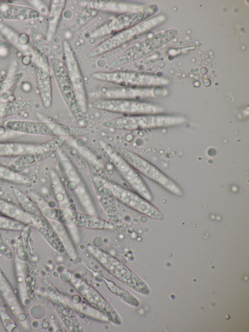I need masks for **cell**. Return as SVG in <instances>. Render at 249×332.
Instances as JSON below:
<instances>
[{
  "label": "cell",
  "mask_w": 249,
  "mask_h": 332,
  "mask_svg": "<svg viewBox=\"0 0 249 332\" xmlns=\"http://www.w3.org/2000/svg\"><path fill=\"white\" fill-rule=\"evenodd\" d=\"M116 150L137 172L170 192L178 196L182 195L179 186L149 161L124 147L118 146Z\"/></svg>",
  "instance_id": "cell-11"
},
{
  "label": "cell",
  "mask_w": 249,
  "mask_h": 332,
  "mask_svg": "<svg viewBox=\"0 0 249 332\" xmlns=\"http://www.w3.org/2000/svg\"><path fill=\"white\" fill-rule=\"evenodd\" d=\"M105 149L117 170L135 192L151 202L153 199L152 194L138 172L116 149L108 145L106 146Z\"/></svg>",
  "instance_id": "cell-17"
},
{
  "label": "cell",
  "mask_w": 249,
  "mask_h": 332,
  "mask_svg": "<svg viewBox=\"0 0 249 332\" xmlns=\"http://www.w3.org/2000/svg\"><path fill=\"white\" fill-rule=\"evenodd\" d=\"M0 255L7 259H12L14 254L5 241L0 236Z\"/></svg>",
  "instance_id": "cell-31"
},
{
  "label": "cell",
  "mask_w": 249,
  "mask_h": 332,
  "mask_svg": "<svg viewBox=\"0 0 249 332\" xmlns=\"http://www.w3.org/2000/svg\"><path fill=\"white\" fill-rule=\"evenodd\" d=\"M48 54L54 79L64 102L78 126L87 129L89 119L87 110L69 77L65 66L53 50H50Z\"/></svg>",
  "instance_id": "cell-1"
},
{
  "label": "cell",
  "mask_w": 249,
  "mask_h": 332,
  "mask_svg": "<svg viewBox=\"0 0 249 332\" xmlns=\"http://www.w3.org/2000/svg\"><path fill=\"white\" fill-rule=\"evenodd\" d=\"M159 10V6L153 3L132 9L108 19L91 32V37H100L129 28L152 17Z\"/></svg>",
  "instance_id": "cell-9"
},
{
  "label": "cell",
  "mask_w": 249,
  "mask_h": 332,
  "mask_svg": "<svg viewBox=\"0 0 249 332\" xmlns=\"http://www.w3.org/2000/svg\"><path fill=\"white\" fill-rule=\"evenodd\" d=\"M0 179L16 183L25 184L28 182L24 176L20 175L10 170L7 166L0 164Z\"/></svg>",
  "instance_id": "cell-27"
},
{
  "label": "cell",
  "mask_w": 249,
  "mask_h": 332,
  "mask_svg": "<svg viewBox=\"0 0 249 332\" xmlns=\"http://www.w3.org/2000/svg\"><path fill=\"white\" fill-rule=\"evenodd\" d=\"M176 29L157 33L128 47L110 62L111 67H117L136 61L162 47L178 35Z\"/></svg>",
  "instance_id": "cell-7"
},
{
  "label": "cell",
  "mask_w": 249,
  "mask_h": 332,
  "mask_svg": "<svg viewBox=\"0 0 249 332\" xmlns=\"http://www.w3.org/2000/svg\"><path fill=\"white\" fill-rule=\"evenodd\" d=\"M32 147L19 142L0 143V157H18Z\"/></svg>",
  "instance_id": "cell-26"
},
{
  "label": "cell",
  "mask_w": 249,
  "mask_h": 332,
  "mask_svg": "<svg viewBox=\"0 0 249 332\" xmlns=\"http://www.w3.org/2000/svg\"><path fill=\"white\" fill-rule=\"evenodd\" d=\"M71 281L76 290L91 306L109 321L116 324L121 323V319L116 311L95 289L75 276L72 277Z\"/></svg>",
  "instance_id": "cell-18"
},
{
  "label": "cell",
  "mask_w": 249,
  "mask_h": 332,
  "mask_svg": "<svg viewBox=\"0 0 249 332\" xmlns=\"http://www.w3.org/2000/svg\"><path fill=\"white\" fill-rule=\"evenodd\" d=\"M14 193L20 206L36 230L55 251L64 253L65 248L60 237L40 208L32 199L19 189L15 188Z\"/></svg>",
  "instance_id": "cell-4"
},
{
  "label": "cell",
  "mask_w": 249,
  "mask_h": 332,
  "mask_svg": "<svg viewBox=\"0 0 249 332\" xmlns=\"http://www.w3.org/2000/svg\"><path fill=\"white\" fill-rule=\"evenodd\" d=\"M5 127L20 133L53 137H77L89 133L87 129L79 126L31 120H10L6 122Z\"/></svg>",
  "instance_id": "cell-6"
},
{
  "label": "cell",
  "mask_w": 249,
  "mask_h": 332,
  "mask_svg": "<svg viewBox=\"0 0 249 332\" xmlns=\"http://www.w3.org/2000/svg\"><path fill=\"white\" fill-rule=\"evenodd\" d=\"M105 281L107 285L108 288L110 290L113 292L116 295H118L120 297L122 296L121 298L125 300L126 302L132 304L131 301L127 297V296L130 298H135L131 294H129L128 292H125L124 290L120 289L118 286H116L113 282L108 280L107 279L105 278Z\"/></svg>",
  "instance_id": "cell-30"
},
{
  "label": "cell",
  "mask_w": 249,
  "mask_h": 332,
  "mask_svg": "<svg viewBox=\"0 0 249 332\" xmlns=\"http://www.w3.org/2000/svg\"><path fill=\"white\" fill-rule=\"evenodd\" d=\"M166 19L164 15L152 17L126 29L115 33L88 52L86 56L92 58L124 45L151 30Z\"/></svg>",
  "instance_id": "cell-8"
},
{
  "label": "cell",
  "mask_w": 249,
  "mask_h": 332,
  "mask_svg": "<svg viewBox=\"0 0 249 332\" xmlns=\"http://www.w3.org/2000/svg\"><path fill=\"white\" fill-rule=\"evenodd\" d=\"M43 283L50 300L59 317L69 332H83L76 315L68 303L56 287L47 279Z\"/></svg>",
  "instance_id": "cell-19"
},
{
  "label": "cell",
  "mask_w": 249,
  "mask_h": 332,
  "mask_svg": "<svg viewBox=\"0 0 249 332\" xmlns=\"http://www.w3.org/2000/svg\"><path fill=\"white\" fill-rule=\"evenodd\" d=\"M0 214L23 223L31 222L30 219L20 206L0 198Z\"/></svg>",
  "instance_id": "cell-25"
},
{
  "label": "cell",
  "mask_w": 249,
  "mask_h": 332,
  "mask_svg": "<svg viewBox=\"0 0 249 332\" xmlns=\"http://www.w3.org/2000/svg\"><path fill=\"white\" fill-rule=\"evenodd\" d=\"M65 142V137H53L25 151L18 157L7 167L13 172L19 174L50 157L61 148Z\"/></svg>",
  "instance_id": "cell-12"
},
{
  "label": "cell",
  "mask_w": 249,
  "mask_h": 332,
  "mask_svg": "<svg viewBox=\"0 0 249 332\" xmlns=\"http://www.w3.org/2000/svg\"><path fill=\"white\" fill-rule=\"evenodd\" d=\"M63 50L66 71L85 108L87 110L88 98L84 77L75 53L70 43L67 40L63 41Z\"/></svg>",
  "instance_id": "cell-20"
},
{
  "label": "cell",
  "mask_w": 249,
  "mask_h": 332,
  "mask_svg": "<svg viewBox=\"0 0 249 332\" xmlns=\"http://www.w3.org/2000/svg\"><path fill=\"white\" fill-rule=\"evenodd\" d=\"M31 32L37 86L43 105L45 108L49 109L52 105L53 94L48 57L37 28L32 26Z\"/></svg>",
  "instance_id": "cell-3"
},
{
  "label": "cell",
  "mask_w": 249,
  "mask_h": 332,
  "mask_svg": "<svg viewBox=\"0 0 249 332\" xmlns=\"http://www.w3.org/2000/svg\"><path fill=\"white\" fill-rule=\"evenodd\" d=\"M38 104L36 99L27 98L0 103V119L30 109Z\"/></svg>",
  "instance_id": "cell-23"
},
{
  "label": "cell",
  "mask_w": 249,
  "mask_h": 332,
  "mask_svg": "<svg viewBox=\"0 0 249 332\" xmlns=\"http://www.w3.org/2000/svg\"><path fill=\"white\" fill-rule=\"evenodd\" d=\"M110 2L109 0L88 1L71 23L68 29L69 33L74 34L79 31L95 18Z\"/></svg>",
  "instance_id": "cell-21"
},
{
  "label": "cell",
  "mask_w": 249,
  "mask_h": 332,
  "mask_svg": "<svg viewBox=\"0 0 249 332\" xmlns=\"http://www.w3.org/2000/svg\"><path fill=\"white\" fill-rule=\"evenodd\" d=\"M66 0H53L51 1L50 12L48 18V38L51 40L53 38L59 24Z\"/></svg>",
  "instance_id": "cell-24"
},
{
  "label": "cell",
  "mask_w": 249,
  "mask_h": 332,
  "mask_svg": "<svg viewBox=\"0 0 249 332\" xmlns=\"http://www.w3.org/2000/svg\"><path fill=\"white\" fill-rule=\"evenodd\" d=\"M91 76L98 81L129 87H159L170 82L168 79L157 74L140 72H98Z\"/></svg>",
  "instance_id": "cell-10"
},
{
  "label": "cell",
  "mask_w": 249,
  "mask_h": 332,
  "mask_svg": "<svg viewBox=\"0 0 249 332\" xmlns=\"http://www.w3.org/2000/svg\"><path fill=\"white\" fill-rule=\"evenodd\" d=\"M183 116L161 114L125 116L110 119L102 123L104 128L125 130H141L181 125L186 121Z\"/></svg>",
  "instance_id": "cell-5"
},
{
  "label": "cell",
  "mask_w": 249,
  "mask_h": 332,
  "mask_svg": "<svg viewBox=\"0 0 249 332\" xmlns=\"http://www.w3.org/2000/svg\"><path fill=\"white\" fill-rule=\"evenodd\" d=\"M85 156L89 176L98 200L108 218L112 221H117L118 210L111 183L93 152L88 150Z\"/></svg>",
  "instance_id": "cell-2"
},
{
  "label": "cell",
  "mask_w": 249,
  "mask_h": 332,
  "mask_svg": "<svg viewBox=\"0 0 249 332\" xmlns=\"http://www.w3.org/2000/svg\"><path fill=\"white\" fill-rule=\"evenodd\" d=\"M12 46L11 43L7 41L0 39V49L8 48Z\"/></svg>",
  "instance_id": "cell-32"
},
{
  "label": "cell",
  "mask_w": 249,
  "mask_h": 332,
  "mask_svg": "<svg viewBox=\"0 0 249 332\" xmlns=\"http://www.w3.org/2000/svg\"><path fill=\"white\" fill-rule=\"evenodd\" d=\"M89 249L101 264L117 279L138 292L149 293L144 282L118 259L97 248L91 247Z\"/></svg>",
  "instance_id": "cell-15"
},
{
  "label": "cell",
  "mask_w": 249,
  "mask_h": 332,
  "mask_svg": "<svg viewBox=\"0 0 249 332\" xmlns=\"http://www.w3.org/2000/svg\"><path fill=\"white\" fill-rule=\"evenodd\" d=\"M49 219L68 225L90 229H111L113 225L100 218L69 209L45 207L41 210Z\"/></svg>",
  "instance_id": "cell-14"
},
{
  "label": "cell",
  "mask_w": 249,
  "mask_h": 332,
  "mask_svg": "<svg viewBox=\"0 0 249 332\" xmlns=\"http://www.w3.org/2000/svg\"><path fill=\"white\" fill-rule=\"evenodd\" d=\"M93 109L131 115L158 114L164 109L157 105L133 99H102L89 103Z\"/></svg>",
  "instance_id": "cell-13"
},
{
  "label": "cell",
  "mask_w": 249,
  "mask_h": 332,
  "mask_svg": "<svg viewBox=\"0 0 249 332\" xmlns=\"http://www.w3.org/2000/svg\"><path fill=\"white\" fill-rule=\"evenodd\" d=\"M24 228V223L0 214V229L19 231Z\"/></svg>",
  "instance_id": "cell-29"
},
{
  "label": "cell",
  "mask_w": 249,
  "mask_h": 332,
  "mask_svg": "<svg viewBox=\"0 0 249 332\" xmlns=\"http://www.w3.org/2000/svg\"><path fill=\"white\" fill-rule=\"evenodd\" d=\"M111 185L116 200L124 205L150 218L159 221L163 220V214L136 192L115 183H111Z\"/></svg>",
  "instance_id": "cell-16"
},
{
  "label": "cell",
  "mask_w": 249,
  "mask_h": 332,
  "mask_svg": "<svg viewBox=\"0 0 249 332\" xmlns=\"http://www.w3.org/2000/svg\"><path fill=\"white\" fill-rule=\"evenodd\" d=\"M24 75L22 72L10 75L0 81V95L15 86Z\"/></svg>",
  "instance_id": "cell-28"
},
{
  "label": "cell",
  "mask_w": 249,
  "mask_h": 332,
  "mask_svg": "<svg viewBox=\"0 0 249 332\" xmlns=\"http://www.w3.org/2000/svg\"><path fill=\"white\" fill-rule=\"evenodd\" d=\"M39 16L37 10L30 7L0 4V19L27 20L37 18Z\"/></svg>",
  "instance_id": "cell-22"
}]
</instances>
